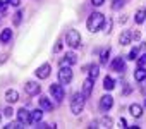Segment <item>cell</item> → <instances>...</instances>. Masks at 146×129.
Segmentation results:
<instances>
[{
    "mask_svg": "<svg viewBox=\"0 0 146 129\" xmlns=\"http://www.w3.org/2000/svg\"><path fill=\"white\" fill-rule=\"evenodd\" d=\"M65 40H67V45H69L70 48H78L79 43H81V35H79V31H76V29H69Z\"/></svg>",
    "mask_w": 146,
    "mask_h": 129,
    "instance_id": "obj_3",
    "label": "cell"
},
{
    "mask_svg": "<svg viewBox=\"0 0 146 129\" xmlns=\"http://www.w3.org/2000/svg\"><path fill=\"white\" fill-rule=\"evenodd\" d=\"M137 66L139 67H144L146 66V53H143L141 57H137Z\"/></svg>",
    "mask_w": 146,
    "mask_h": 129,
    "instance_id": "obj_28",
    "label": "cell"
},
{
    "mask_svg": "<svg viewBox=\"0 0 146 129\" xmlns=\"http://www.w3.org/2000/svg\"><path fill=\"white\" fill-rule=\"evenodd\" d=\"M137 53H139V48H132L131 52H129V60H137Z\"/></svg>",
    "mask_w": 146,
    "mask_h": 129,
    "instance_id": "obj_25",
    "label": "cell"
},
{
    "mask_svg": "<svg viewBox=\"0 0 146 129\" xmlns=\"http://www.w3.org/2000/svg\"><path fill=\"white\" fill-rule=\"evenodd\" d=\"M84 102H86V95L84 93H74L70 100V112L74 115H79L84 108Z\"/></svg>",
    "mask_w": 146,
    "mask_h": 129,
    "instance_id": "obj_2",
    "label": "cell"
},
{
    "mask_svg": "<svg viewBox=\"0 0 146 129\" xmlns=\"http://www.w3.org/2000/svg\"><path fill=\"white\" fill-rule=\"evenodd\" d=\"M11 38H12V31L7 28V29H4L2 31V35H0V41L2 43H7V41H11Z\"/></svg>",
    "mask_w": 146,
    "mask_h": 129,
    "instance_id": "obj_18",
    "label": "cell"
},
{
    "mask_svg": "<svg viewBox=\"0 0 146 129\" xmlns=\"http://www.w3.org/2000/svg\"><path fill=\"white\" fill-rule=\"evenodd\" d=\"M93 81H95V79L88 78V79L83 83V93H84L86 96H90V95H91V91H93Z\"/></svg>",
    "mask_w": 146,
    "mask_h": 129,
    "instance_id": "obj_13",
    "label": "cell"
},
{
    "mask_svg": "<svg viewBox=\"0 0 146 129\" xmlns=\"http://www.w3.org/2000/svg\"><path fill=\"white\" fill-rule=\"evenodd\" d=\"M112 105H113V98L110 95H103L100 98V108L102 110H108V108H112Z\"/></svg>",
    "mask_w": 146,
    "mask_h": 129,
    "instance_id": "obj_10",
    "label": "cell"
},
{
    "mask_svg": "<svg viewBox=\"0 0 146 129\" xmlns=\"http://www.w3.org/2000/svg\"><path fill=\"white\" fill-rule=\"evenodd\" d=\"M58 81H60L62 84H69V83L72 81V71L69 69V66L60 67V71H58Z\"/></svg>",
    "mask_w": 146,
    "mask_h": 129,
    "instance_id": "obj_4",
    "label": "cell"
},
{
    "mask_svg": "<svg viewBox=\"0 0 146 129\" xmlns=\"http://www.w3.org/2000/svg\"><path fill=\"white\" fill-rule=\"evenodd\" d=\"M103 28H105V33H110V31H112V19H108V21H105V24H103Z\"/></svg>",
    "mask_w": 146,
    "mask_h": 129,
    "instance_id": "obj_30",
    "label": "cell"
},
{
    "mask_svg": "<svg viewBox=\"0 0 146 129\" xmlns=\"http://www.w3.org/2000/svg\"><path fill=\"white\" fill-rule=\"evenodd\" d=\"M78 59H76V53L74 52H67L65 57L60 60V67H65V66H72V64H76Z\"/></svg>",
    "mask_w": 146,
    "mask_h": 129,
    "instance_id": "obj_7",
    "label": "cell"
},
{
    "mask_svg": "<svg viewBox=\"0 0 146 129\" xmlns=\"http://www.w3.org/2000/svg\"><path fill=\"white\" fill-rule=\"evenodd\" d=\"M144 105H146V102H144Z\"/></svg>",
    "mask_w": 146,
    "mask_h": 129,
    "instance_id": "obj_39",
    "label": "cell"
},
{
    "mask_svg": "<svg viewBox=\"0 0 146 129\" xmlns=\"http://www.w3.org/2000/svg\"><path fill=\"white\" fill-rule=\"evenodd\" d=\"M7 4H9V5H12V7H19L21 0H7Z\"/></svg>",
    "mask_w": 146,
    "mask_h": 129,
    "instance_id": "obj_32",
    "label": "cell"
},
{
    "mask_svg": "<svg viewBox=\"0 0 146 129\" xmlns=\"http://www.w3.org/2000/svg\"><path fill=\"white\" fill-rule=\"evenodd\" d=\"M24 90H26L28 95H38L40 90H41V86H40L38 83H35V81H28V83L24 84Z\"/></svg>",
    "mask_w": 146,
    "mask_h": 129,
    "instance_id": "obj_8",
    "label": "cell"
},
{
    "mask_svg": "<svg viewBox=\"0 0 146 129\" xmlns=\"http://www.w3.org/2000/svg\"><path fill=\"white\" fill-rule=\"evenodd\" d=\"M139 36H141L139 31H134V33H132V38H134V40H139Z\"/></svg>",
    "mask_w": 146,
    "mask_h": 129,
    "instance_id": "obj_37",
    "label": "cell"
},
{
    "mask_svg": "<svg viewBox=\"0 0 146 129\" xmlns=\"http://www.w3.org/2000/svg\"><path fill=\"white\" fill-rule=\"evenodd\" d=\"M112 69L115 71V72H122L124 71V59L119 55L115 60H113V64H112Z\"/></svg>",
    "mask_w": 146,
    "mask_h": 129,
    "instance_id": "obj_11",
    "label": "cell"
},
{
    "mask_svg": "<svg viewBox=\"0 0 146 129\" xmlns=\"http://www.w3.org/2000/svg\"><path fill=\"white\" fill-rule=\"evenodd\" d=\"M17 119L26 126V124H29V122H31V112H29V110H26V108L23 107L21 110H17Z\"/></svg>",
    "mask_w": 146,
    "mask_h": 129,
    "instance_id": "obj_9",
    "label": "cell"
},
{
    "mask_svg": "<svg viewBox=\"0 0 146 129\" xmlns=\"http://www.w3.org/2000/svg\"><path fill=\"white\" fill-rule=\"evenodd\" d=\"M60 50H62V43L58 41V43H57V45L53 47V52H60Z\"/></svg>",
    "mask_w": 146,
    "mask_h": 129,
    "instance_id": "obj_35",
    "label": "cell"
},
{
    "mask_svg": "<svg viewBox=\"0 0 146 129\" xmlns=\"http://www.w3.org/2000/svg\"><path fill=\"white\" fill-rule=\"evenodd\" d=\"M40 107H41L43 110H53V103H52L46 96H41V98H40Z\"/></svg>",
    "mask_w": 146,
    "mask_h": 129,
    "instance_id": "obj_16",
    "label": "cell"
},
{
    "mask_svg": "<svg viewBox=\"0 0 146 129\" xmlns=\"http://www.w3.org/2000/svg\"><path fill=\"white\" fill-rule=\"evenodd\" d=\"M19 127H23V122L19 120V122H9L7 126H5V129H19Z\"/></svg>",
    "mask_w": 146,
    "mask_h": 129,
    "instance_id": "obj_26",
    "label": "cell"
},
{
    "mask_svg": "<svg viewBox=\"0 0 146 129\" xmlns=\"http://www.w3.org/2000/svg\"><path fill=\"white\" fill-rule=\"evenodd\" d=\"M50 93L57 102H62L64 100V86H62V83L60 84H50Z\"/></svg>",
    "mask_w": 146,
    "mask_h": 129,
    "instance_id": "obj_5",
    "label": "cell"
},
{
    "mask_svg": "<svg viewBox=\"0 0 146 129\" xmlns=\"http://www.w3.org/2000/svg\"><path fill=\"white\" fill-rule=\"evenodd\" d=\"M0 120H2V115H0Z\"/></svg>",
    "mask_w": 146,
    "mask_h": 129,
    "instance_id": "obj_38",
    "label": "cell"
},
{
    "mask_svg": "<svg viewBox=\"0 0 146 129\" xmlns=\"http://www.w3.org/2000/svg\"><path fill=\"white\" fill-rule=\"evenodd\" d=\"M134 79H136V81H143V79H146V69H144V67H139V69L134 72Z\"/></svg>",
    "mask_w": 146,
    "mask_h": 129,
    "instance_id": "obj_20",
    "label": "cell"
},
{
    "mask_svg": "<svg viewBox=\"0 0 146 129\" xmlns=\"http://www.w3.org/2000/svg\"><path fill=\"white\" fill-rule=\"evenodd\" d=\"M5 100H7L9 103H16V102L19 100V93H17L16 90H9V91L5 93Z\"/></svg>",
    "mask_w": 146,
    "mask_h": 129,
    "instance_id": "obj_14",
    "label": "cell"
},
{
    "mask_svg": "<svg viewBox=\"0 0 146 129\" xmlns=\"http://www.w3.org/2000/svg\"><path fill=\"white\" fill-rule=\"evenodd\" d=\"M41 117H43V112H41V110H35V112H31V122H40Z\"/></svg>",
    "mask_w": 146,
    "mask_h": 129,
    "instance_id": "obj_22",
    "label": "cell"
},
{
    "mask_svg": "<svg viewBox=\"0 0 146 129\" xmlns=\"http://www.w3.org/2000/svg\"><path fill=\"white\" fill-rule=\"evenodd\" d=\"M124 2H125V0H113V4H112V9H113V11L120 9V7L124 5Z\"/></svg>",
    "mask_w": 146,
    "mask_h": 129,
    "instance_id": "obj_27",
    "label": "cell"
},
{
    "mask_svg": "<svg viewBox=\"0 0 146 129\" xmlns=\"http://www.w3.org/2000/svg\"><path fill=\"white\" fill-rule=\"evenodd\" d=\"M5 9H7V0H5V2L0 0V12H5Z\"/></svg>",
    "mask_w": 146,
    "mask_h": 129,
    "instance_id": "obj_33",
    "label": "cell"
},
{
    "mask_svg": "<svg viewBox=\"0 0 146 129\" xmlns=\"http://www.w3.org/2000/svg\"><path fill=\"white\" fill-rule=\"evenodd\" d=\"M119 127H127V126H125V120H124V119H119Z\"/></svg>",
    "mask_w": 146,
    "mask_h": 129,
    "instance_id": "obj_36",
    "label": "cell"
},
{
    "mask_svg": "<svg viewBox=\"0 0 146 129\" xmlns=\"http://www.w3.org/2000/svg\"><path fill=\"white\" fill-rule=\"evenodd\" d=\"M50 71H52L50 64H43V66H40V67L35 71V74H36V78H40V79H46V78L50 76Z\"/></svg>",
    "mask_w": 146,
    "mask_h": 129,
    "instance_id": "obj_6",
    "label": "cell"
},
{
    "mask_svg": "<svg viewBox=\"0 0 146 129\" xmlns=\"http://www.w3.org/2000/svg\"><path fill=\"white\" fill-rule=\"evenodd\" d=\"M144 19H146V9H139V11L136 12V23H137V24H143Z\"/></svg>",
    "mask_w": 146,
    "mask_h": 129,
    "instance_id": "obj_19",
    "label": "cell"
},
{
    "mask_svg": "<svg viewBox=\"0 0 146 129\" xmlns=\"http://www.w3.org/2000/svg\"><path fill=\"white\" fill-rule=\"evenodd\" d=\"M129 112H131V115H132V117H136V119L143 115V108H141L137 103H132V105L129 107Z\"/></svg>",
    "mask_w": 146,
    "mask_h": 129,
    "instance_id": "obj_15",
    "label": "cell"
},
{
    "mask_svg": "<svg viewBox=\"0 0 146 129\" xmlns=\"http://www.w3.org/2000/svg\"><path fill=\"white\" fill-rule=\"evenodd\" d=\"M12 114H14V110H12V107H7V108L4 110V115H5V117H12Z\"/></svg>",
    "mask_w": 146,
    "mask_h": 129,
    "instance_id": "obj_31",
    "label": "cell"
},
{
    "mask_svg": "<svg viewBox=\"0 0 146 129\" xmlns=\"http://www.w3.org/2000/svg\"><path fill=\"white\" fill-rule=\"evenodd\" d=\"M98 124H100V127H112V124H113V122H112V119H110V117H103V119H100V122H98Z\"/></svg>",
    "mask_w": 146,
    "mask_h": 129,
    "instance_id": "obj_24",
    "label": "cell"
},
{
    "mask_svg": "<svg viewBox=\"0 0 146 129\" xmlns=\"http://www.w3.org/2000/svg\"><path fill=\"white\" fill-rule=\"evenodd\" d=\"M108 59H110V48H107V50L102 52V55H100V64H102V66H107Z\"/></svg>",
    "mask_w": 146,
    "mask_h": 129,
    "instance_id": "obj_21",
    "label": "cell"
},
{
    "mask_svg": "<svg viewBox=\"0 0 146 129\" xmlns=\"http://www.w3.org/2000/svg\"><path fill=\"white\" fill-rule=\"evenodd\" d=\"M103 24H105V17H103V14H100V12H93V14L88 17V21H86V26H88V29H90L91 33H96L98 29H102Z\"/></svg>",
    "mask_w": 146,
    "mask_h": 129,
    "instance_id": "obj_1",
    "label": "cell"
},
{
    "mask_svg": "<svg viewBox=\"0 0 146 129\" xmlns=\"http://www.w3.org/2000/svg\"><path fill=\"white\" fill-rule=\"evenodd\" d=\"M98 74H100L98 66H96V64H93V66L90 67V78H91V79H96V78H98Z\"/></svg>",
    "mask_w": 146,
    "mask_h": 129,
    "instance_id": "obj_23",
    "label": "cell"
},
{
    "mask_svg": "<svg viewBox=\"0 0 146 129\" xmlns=\"http://www.w3.org/2000/svg\"><path fill=\"white\" fill-rule=\"evenodd\" d=\"M103 88H105L107 91H112V90L115 88V83H113V79H112L110 76H107V78L103 79Z\"/></svg>",
    "mask_w": 146,
    "mask_h": 129,
    "instance_id": "obj_17",
    "label": "cell"
},
{
    "mask_svg": "<svg viewBox=\"0 0 146 129\" xmlns=\"http://www.w3.org/2000/svg\"><path fill=\"white\" fill-rule=\"evenodd\" d=\"M131 40H132V33L129 31V29H125L120 36H119V41H120V45H129L131 43Z\"/></svg>",
    "mask_w": 146,
    "mask_h": 129,
    "instance_id": "obj_12",
    "label": "cell"
},
{
    "mask_svg": "<svg viewBox=\"0 0 146 129\" xmlns=\"http://www.w3.org/2000/svg\"><path fill=\"white\" fill-rule=\"evenodd\" d=\"M21 17H23V12L17 11V12L14 14V24H19V23H21Z\"/></svg>",
    "mask_w": 146,
    "mask_h": 129,
    "instance_id": "obj_29",
    "label": "cell"
},
{
    "mask_svg": "<svg viewBox=\"0 0 146 129\" xmlns=\"http://www.w3.org/2000/svg\"><path fill=\"white\" fill-rule=\"evenodd\" d=\"M103 2H105V0H91V4H93L95 7H100V5H103Z\"/></svg>",
    "mask_w": 146,
    "mask_h": 129,
    "instance_id": "obj_34",
    "label": "cell"
}]
</instances>
